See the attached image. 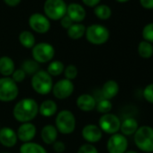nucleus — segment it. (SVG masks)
<instances>
[{"label":"nucleus","instance_id":"obj_12","mask_svg":"<svg viewBox=\"0 0 153 153\" xmlns=\"http://www.w3.org/2000/svg\"><path fill=\"white\" fill-rule=\"evenodd\" d=\"M29 25L38 33H46L51 28V22L44 15L35 13L29 17Z\"/></svg>","mask_w":153,"mask_h":153},{"label":"nucleus","instance_id":"obj_30","mask_svg":"<svg viewBox=\"0 0 153 153\" xmlns=\"http://www.w3.org/2000/svg\"><path fill=\"white\" fill-rule=\"evenodd\" d=\"M96 109L98 113H100L102 114H109L111 112V110L113 109V104L110 100L102 98L98 102H97Z\"/></svg>","mask_w":153,"mask_h":153},{"label":"nucleus","instance_id":"obj_39","mask_svg":"<svg viewBox=\"0 0 153 153\" xmlns=\"http://www.w3.org/2000/svg\"><path fill=\"white\" fill-rule=\"evenodd\" d=\"M82 1L88 7H95L97 5H99L101 0H82Z\"/></svg>","mask_w":153,"mask_h":153},{"label":"nucleus","instance_id":"obj_11","mask_svg":"<svg viewBox=\"0 0 153 153\" xmlns=\"http://www.w3.org/2000/svg\"><path fill=\"white\" fill-rule=\"evenodd\" d=\"M106 149L109 153H125L128 149V140L122 133H114L107 140Z\"/></svg>","mask_w":153,"mask_h":153},{"label":"nucleus","instance_id":"obj_17","mask_svg":"<svg viewBox=\"0 0 153 153\" xmlns=\"http://www.w3.org/2000/svg\"><path fill=\"white\" fill-rule=\"evenodd\" d=\"M78 108L83 112H91L96 109L97 100L95 97L89 94H82L78 97L76 101Z\"/></svg>","mask_w":153,"mask_h":153},{"label":"nucleus","instance_id":"obj_41","mask_svg":"<svg viewBox=\"0 0 153 153\" xmlns=\"http://www.w3.org/2000/svg\"><path fill=\"white\" fill-rule=\"evenodd\" d=\"M116 1L119 3H125V2H128L129 0H116Z\"/></svg>","mask_w":153,"mask_h":153},{"label":"nucleus","instance_id":"obj_37","mask_svg":"<svg viewBox=\"0 0 153 153\" xmlns=\"http://www.w3.org/2000/svg\"><path fill=\"white\" fill-rule=\"evenodd\" d=\"M74 24V22L67 16V15H65L61 19H60V25H61V26L64 28V29H68L72 25Z\"/></svg>","mask_w":153,"mask_h":153},{"label":"nucleus","instance_id":"obj_21","mask_svg":"<svg viewBox=\"0 0 153 153\" xmlns=\"http://www.w3.org/2000/svg\"><path fill=\"white\" fill-rule=\"evenodd\" d=\"M16 70L15 61L8 56L0 57V74L3 76H11Z\"/></svg>","mask_w":153,"mask_h":153},{"label":"nucleus","instance_id":"obj_35","mask_svg":"<svg viewBox=\"0 0 153 153\" xmlns=\"http://www.w3.org/2000/svg\"><path fill=\"white\" fill-rule=\"evenodd\" d=\"M78 153H99V152L93 144L85 143L79 148Z\"/></svg>","mask_w":153,"mask_h":153},{"label":"nucleus","instance_id":"obj_44","mask_svg":"<svg viewBox=\"0 0 153 153\" xmlns=\"http://www.w3.org/2000/svg\"><path fill=\"white\" fill-rule=\"evenodd\" d=\"M0 129H1V127H0Z\"/></svg>","mask_w":153,"mask_h":153},{"label":"nucleus","instance_id":"obj_26","mask_svg":"<svg viewBox=\"0 0 153 153\" xmlns=\"http://www.w3.org/2000/svg\"><path fill=\"white\" fill-rule=\"evenodd\" d=\"M21 68L25 71L26 76H33L40 70V65L34 59H25L22 63Z\"/></svg>","mask_w":153,"mask_h":153},{"label":"nucleus","instance_id":"obj_6","mask_svg":"<svg viewBox=\"0 0 153 153\" xmlns=\"http://www.w3.org/2000/svg\"><path fill=\"white\" fill-rule=\"evenodd\" d=\"M87 40L94 45L105 44L110 37L109 30L102 25H91L86 29Z\"/></svg>","mask_w":153,"mask_h":153},{"label":"nucleus","instance_id":"obj_13","mask_svg":"<svg viewBox=\"0 0 153 153\" xmlns=\"http://www.w3.org/2000/svg\"><path fill=\"white\" fill-rule=\"evenodd\" d=\"M83 139L90 144L98 142L103 137V131L98 125L96 124H87L82 129Z\"/></svg>","mask_w":153,"mask_h":153},{"label":"nucleus","instance_id":"obj_9","mask_svg":"<svg viewBox=\"0 0 153 153\" xmlns=\"http://www.w3.org/2000/svg\"><path fill=\"white\" fill-rule=\"evenodd\" d=\"M98 126L102 131L107 134H114L120 131L121 121L118 116L114 114H103L98 121Z\"/></svg>","mask_w":153,"mask_h":153},{"label":"nucleus","instance_id":"obj_3","mask_svg":"<svg viewBox=\"0 0 153 153\" xmlns=\"http://www.w3.org/2000/svg\"><path fill=\"white\" fill-rule=\"evenodd\" d=\"M31 85L33 89L39 95L45 96L51 92L53 87L52 76L46 70H39L32 76Z\"/></svg>","mask_w":153,"mask_h":153},{"label":"nucleus","instance_id":"obj_14","mask_svg":"<svg viewBox=\"0 0 153 153\" xmlns=\"http://www.w3.org/2000/svg\"><path fill=\"white\" fill-rule=\"evenodd\" d=\"M36 132H37L36 126L32 123H22L16 131L18 140L23 141L24 143L32 141L35 138Z\"/></svg>","mask_w":153,"mask_h":153},{"label":"nucleus","instance_id":"obj_32","mask_svg":"<svg viewBox=\"0 0 153 153\" xmlns=\"http://www.w3.org/2000/svg\"><path fill=\"white\" fill-rule=\"evenodd\" d=\"M142 37L144 41L153 43V23H149L146 25L142 29Z\"/></svg>","mask_w":153,"mask_h":153},{"label":"nucleus","instance_id":"obj_16","mask_svg":"<svg viewBox=\"0 0 153 153\" xmlns=\"http://www.w3.org/2000/svg\"><path fill=\"white\" fill-rule=\"evenodd\" d=\"M66 15L74 23H81L86 18V10L79 3H71L67 6Z\"/></svg>","mask_w":153,"mask_h":153},{"label":"nucleus","instance_id":"obj_20","mask_svg":"<svg viewBox=\"0 0 153 153\" xmlns=\"http://www.w3.org/2000/svg\"><path fill=\"white\" fill-rule=\"evenodd\" d=\"M58 105L55 101L51 99H46L39 105V114L46 118L51 117L57 114Z\"/></svg>","mask_w":153,"mask_h":153},{"label":"nucleus","instance_id":"obj_18","mask_svg":"<svg viewBox=\"0 0 153 153\" xmlns=\"http://www.w3.org/2000/svg\"><path fill=\"white\" fill-rule=\"evenodd\" d=\"M58 130L55 125L47 124L42 127L41 131V137L42 141L47 145H52L58 138Z\"/></svg>","mask_w":153,"mask_h":153},{"label":"nucleus","instance_id":"obj_27","mask_svg":"<svg viewBox=\"0 0 153 153\" xmlns=\"http://www.w3.org/2000/svg\"><path fill=\"white\" fill-rule=\"evenodd\" d=\"M65 65L60 60H51L47 68V72L51 76H58L64 72Z\"/></svg>","mask_w":153,"mask_h":153},{"label":"nucleus","instance_id":"obj_38","mask_svg":"<svg viewBox=\"0 0 153 153\" xmlns=\"http://www.w3.org/2000/svg\"><path fill=\"white\" fill-rule=\"evenodd\" d=\"M140 4L145 9H153V0H140Z\"/></svg>","mask_w":153,"mask_h":153},{"label":"nucleus","instance_id":"obj_40","mask_svg":"<svg viewBox=\"0 0 153 153\" xmlns=\"http://www.w3.org/2000/svg\"><path fill=\"white\" fill-rule=\"evenodd\" d=\"M4 1L9 7H16L20 4L21 0H4Z\"/></svg>","mask_w":153,"mask_h":153},{"label":"nucleus","instance_id":"obj_10","mask_svg":"<svg viewBox=\"0 0 153 153\" xmlns=\"http://www.w3.org/2000/svg\"><path fill=\"white\" fill-rule=\"evenodd\" d=\"M75 86L71 80L67 79H62L53 84L52 87V94L53 96L59 100L68 98L74 92Z\"/></svg>","mask_w":153,"mask_h":153},{"label":"nucleus","instance_id":"obj_31","mask_svg":"<svg viewBox=\"0 0 153 153\" xmlns=\"http://www.w3.org/2000/svg\"><path fill=\"white\" fill-rule=\"evenodd\" d=\"M78 73H79L78 68H76L73 64H69L67 67H65V69H64V72H63V74L65 76V79H67L68 80H71V81L76 78Z\"/></svg>","mask_w":153,"mask_h":153},{"label":"nucleus","instance_id":"obj_25","mask_svg":"<svg viewBox=\"0 0 153 153\" xmlns=\"http://www.w3.org/2000/svg\"><path fill=\"white\" fill-rule=\"evenodd\" d=\"M19 42L26 49H33L35 43V37L30 31H23L19 34Z\"/></svg>","mask_w":153,"mask_h":153},{"label":"nucleus","instance_id":"obj_19","mask_svg":"<svg viewBox=\"0 0 153 153\" xmlns=\"http://www.w3.org/2000/svg\"><path fill=\"white\" fill-rule=\"evenodd\" d=\"M119 90H120V88H119L118 83L115 80L110 79V80H107L103 85L101 93H102L103 98L111 100L118 95Z\"/></svg>","mask_w":153,"mask_h":153},{"label":"nucleus","instance_id":"obj_5","mask_svg":"<svg viewBox=\"0 0 153 153\" xmlns=\"http://www.w3.org/2000/svg\"><path fill=\"white\" fill-rule=\"evenodd\" d=\"M18 95V86L10 76L0 78V102H12L16 99Z\"/></svg>","mask_w":153,"mask_h":153},{"label":"nucleus","instance_id":"obj_15","mask_svg":"<svg viewBox=\"0 0 153 153\" xmlns=\"http://www.w3.org/2000/svg\"><path fill=\"white\" fill-rule=\"evenodd\" d=\"M18 138L16 131L10 127L0 129V144L6 148H13L17 143Z\"/></svg>","mask_w":153,"mask_h":153},{"label":"nucleus","instance_id":"obj_24","mask_svg":"<svg viewBox=\"0 0 153 153\" xmlns=\"http://www.w3.org/2000/svg\"><path fill=\"white\" fill-rule=\"evenodd\" d=\"M19 151L20 153H47V150L43 146L33 141L23 143L19 149Z\"/></svg>","mask_w":153,"mask_h":153},{"label":"nucleus","instance_id":"obj_29","mask_svg":"<svg viewBox=\"0 0 153 153\" xmlns=\"http://www.w3.org/2000/svg\"><path fill=\"white\" fill-rule=\"evenodd\" d=\"M94 13L97 17L101 20H107L112 16V10L106 5H97V7H95Z\"/></svg>","mask_w":153,"mask_h":153},{"label":"nucleus","instance_id":"obj_22","mask_svg":"<svg viewBox=\"0 0 153 153\" xmlns=\"http://www.w3.org/2000/svg\"><path fill=\"white\" fill-rule=\"evenodd\" d=\"M139 128V124L136 119L132 117L126 118L123 122H121V127L120 131L123 135L124 136H130L136 132V131Z\"/></svg>","mask_w":153,"mask_h":153},{"label":"nucleus","instance_id":"obj_42","mask_svg":"<svg viewBox=\"0 0 153 153\" xmlns=\"http://www.w3.org/2000/svg\"><path fill=\"white\" fill-rule=\"evenodd\" d=\"M125 153H138V152L135 151V150H126Z\"/></svg>","mask_w":153,"mask_h":153},{"label":"nucleus","instance_id":"obj_36","mask_svg":"<svg viewBox=\"0 0 153 153\" xmlns=\"http://www.w3.org/2000/svg\"><path fill=\"white\" fill-rule=\"evenodd\" d=\"M52 149L56 153H63L66 150V145L61 140H56L52 144Z\"/></svg>","mask_w":153,"mask_h":153},{"label":"nucleus","instance_id":"obj_28","mask_svg":"<svg viewBox=\"0 0 153 153\" xmlns=\"http://www.w3.org/2000/svg\"><path fill=\"white\" fill-rule=\"evenodd\" d=\"M138 53L143 59H149L153 55V46L151 43L141 41L138 45Z\"/></svg>","mask_w":153,"mask_h":153},{"label":"nucleus","instance_id":"obj_4","mask_svg":"<svg viewBox=\"0 0 153 153\" xmlns=\"http://www.w3.org/2000/svg\"><path fill=\"white\" fill-rule=\"evenodd\" d=\"M76 117L69 110H61L56 114L55 127L61 134H71L76 129Z\"/></svg>","mask_w":153,"mask_h":153},{"label":"nucleus","instance_id":"obj_7","mask_svg":"<svg viewBox=\"0 0 153 153\" xmlns=\"http://www.w3.org/2000/svg\"><path fill=\"white\" fill-rule=\"evenodd\" d=\"M67 4L64 0H46L43 10L48 19L60 20L67 14Z\"/></svg>","mask_w":153,"mask_h":153},{"label":"nucleus","instance_id":"obj_8","mask_svg":"<svg viewBox=\"0 0 153 153\" xmlns=\"http://www.w3.org/2000/svg\"><path fill=\"white\" fill-rule=\"evenodd\" d=\"M55 55L54 47L48 42H39L32 49L33 59L40 63H47L52 60Z\"/></svg>","mask_w":153,"mask_h":153},{"label":"nucleus","instance_id":"obj_43","mask_svg":"<svg viewBox=\"0 0 153 153\" xmlns=\"http://www.w3.org/2000/svg\"><path fill=\"white\" fill-rule=\"evenodd\" d=\"M1 153H8V152H1Z\"/></svg>","mask_w":153,"mask_h":153},{"label":"nucleus","instance_id":"obj_23","mask_svg":"<svg viewBox=\"0 0 153 153\" xmlns=\"http://www.w3.org/2000/svg\"><path fill=\"white\" fill-rule=\"evenodd\" d=\"M86 29L87 27L80 23H74L67 31H68V35L70 39L73 40H79L82 38L85 33H86Z\"/></svg>","mask_w":153,"mask_h":153},{"label":"nucleus","instance_id":"obj_1","mask_svg":"<svg viewBox=\"0 0 153 153\" xmlns=\"http://www.w3.org/2000/svg\"><path fill=\"white\" fill-rule=\"evenodd\" d=\"M39 114V105L33 98H24L18 101L13 109L14 118L22 123H31Z\"/></svg>","mask_w":153,"mask_h":153},{"label":"nucleus","instance_id":"obj_33","mask_svg":"<svg viewBox=\"0 0 153 153\" xmlns=\"http://www.w3.org/2000/svg\"><path fill=\"white\" fill-rule=\"evenodd\" d=\"M10 78L16 83H22L25 78H26V74L25 73V71L22 69V68H17L14 71V73L12 74V76H10Z\"/></svg>","mask_w":153,"mask_h":153},{"label":"nucleus","instance_id":"obj_2","mask_svg":"<svg viewBox=\"0 0 153 153\" xmlns=\"http://www.w3.org/2000/svg\"><path fill=\"white\" fill-rule=\"evenodd\" d=\"M134 143L145 153L153 152V128L148 125L139 127L134 133Z\"/></svg>","mask_w":153,"mask_h":153},{"label":"nucleus","instance_id":"obj_34","mask_svg":"<svg viewBox=\"0 0 153 153\" xmlns=\"http://www.w3.org/2000/svg\"><path fill=\"white\" fill-rule=\"evenodd\" d=\"M142 95L147 102L153 104V83L149 84L144 88Z\"/></svg>","mask_w":153,"mask_h":153}]
</instances>
